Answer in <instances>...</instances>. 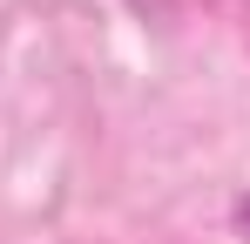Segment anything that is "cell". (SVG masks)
<instances>
[{
	"instance_id": "cell-1",
	"label": "cell",
	"mask_w": 250,
	"mask_h": 244,
	"mask_svg": "<svg viewBox=\"0 0 250 244\" xmlns=\"http://www.w3.org/2000/svg\"><path fill=\"white\" fill-rule=\"evenodd\" d=\"M237 231L250 238V197H237Z\"/></svg>"
},
{
	"instance_id": "cell-2",
	"label": "cell",
	"mask_w": 250,
	"mask_h": 244,
	"mask_svg": "<svg viewBox=\"0 0 250 244\" xmlns=\"http://www.w3.org/2000/svg\"><path fill=\"white\" fill-rule=\"evenodd\" d=\"M128 7H142V14H169V0H128Z\"/></svg>"
}]
</instances>
